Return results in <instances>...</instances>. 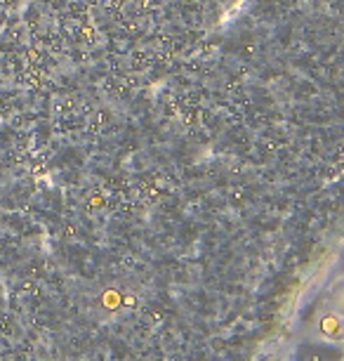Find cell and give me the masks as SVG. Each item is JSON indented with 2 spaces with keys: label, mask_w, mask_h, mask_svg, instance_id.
Here are the masks:
<instances>
[{
  "label": "cell",
  "mask_w": 344,
  "mask_h": 361,
  "mask_svg": "<svg viewBox=\"0 0 344 361\" xmlns=\"http://www.w3.org/2000/svg\"><path fill=\"white\" fill-rule=\"evenodd\" d=\"M321 331L330 338H342V324L337 317H323L321 319Z\"/></svg>",
  "instance_id": "6da1fadb"
},
{
  "label": "cell",
  "mask_w": 344,
  "mask_h": 361,
  "mask_svg": "<svg viewBox=\"0 0 344 361\" xmlns=\"http://www.w3.org/2000/svg\"><path fill=\"white\" fill-rule=\"evenodd\" d=\"M342 305H344V300H342Z\"/></svg>",
  "instance_id": "7a4b0ae2"
}]
</instances>
